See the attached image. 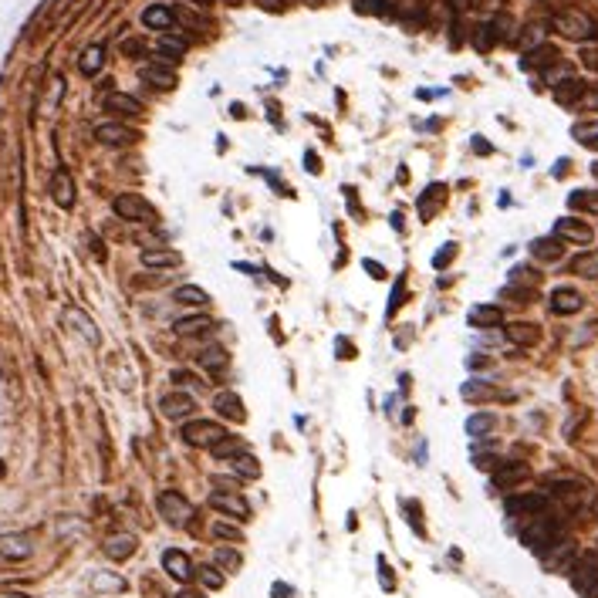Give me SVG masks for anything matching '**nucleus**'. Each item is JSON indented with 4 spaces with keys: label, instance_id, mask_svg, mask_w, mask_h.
Returning <instances> with one entry per match:
<instances>
[{
    "label": "nucleus",
    "instance_id": "obj_20",
    "mask_svg": "<svg viewBox=\"0 0 598 598\" xmlns=\"http://www.w3.org/2000/svg\"><path fill=\"white\" fill-rule=\"evenodd\" d=\"M446 203V186L443 183H436V186H430V190L420 196V217H422V223L426 220H433L436 213H440V206Z\"/></svg>",
    "mask_w": 598,
    "mask_h": 598
},
{
    "label": "nucleus",
    "instance_id": "obj_6",
    "mask_svg": "<svg viewBox=\"0 0 598 598\" xmlns=\"http://www.w3.org/2000/svg\"><path fill=\"white\" fill-rule=\"evenodd\" d=\"M210 507L223 510L233 521H250V504H247L237 490H213V494H210Z\"/></svg>",
    "mask_w": 598,
    "mask_h": 598
},
{
    "label": "nucleus",
    "instance_id": "obj_50",
    "mask_svg": "<svg viewBox=\"0 0 598 598\" xmlns=\"http://www.w3.org/2000/svg\"><path fill=\"white\" fill-rule=\"evenodd\" d=\"M379 574H382V585L392 588V574H389V564H385V558H379Z\"/></svg>",
    "mask_w": 598,
    "mask_h": 598
},
{
    "label": "nucleus",
    "instance_id": "obj_34",
    "mask_svg": "<svg viewBox=\"0 0 598 598\" xmlns=\"http://www.w3.org/2000/svg\"><path fill=\"white\" fill-rule=\"evenodd\" d=\"M524 477H527V467H521V463H507V467H500V470L494 473V484L510 487V484H517V480H524Z\"/></svg>",
    "mask_w": 598,
    "mask_h": 598
},
{
    "label": "nucleus",
    "instance_id": "obj_18",
    "mask_svg": "<svg viewBox=\"0 0 598 598\" xmlns=\"http://www.w3.org/2000/svg\"><path fill=\"white\" fill-rule=\"evenodd\" d=\"M31 551H34V544H31L24 534H4L0 537V554H4V558L24 561V558H31Z\"/></svg>",
    "mask_w": 598,
    "mask_h": 598
},
{
    "label": "nucleus",
    "instance_id": "obj_29",
    "mask_svg": "<svg viewBox=\"0 0 598 598\" xmlns=\"http://www.w3.org/2000/svg\"><path fill=\"white\" fill-rule=\"evenodd\" d=\"M105 108L108 112H118V115H139L142 105L132 98V95H122V91H112L108 98H105Z\"/></svg>",
    "mask_w": 598,
    "mask_h": 598
},
{
    "label": "nucleus",
    "instance_id": "obj_16",
    "mask_svg": "<svg viewBox=\"0 0 598 598\" xmlns=\"http://www.w3.org/2000/svg\"><path fill=\"white\" fill-rule=\"evenodd\" d=\"M213 409H217L223 420H233V422H243V420H247L243 399L237 392H217V399H213Z\"/></svg>",
    "mask_w": 598,
    "mask_h": 598
},
{
    "label": "nucleus",
    "instance_id": "obj_41",
    "mask_svg": "<svg viewBox=\"0 0 598 598\" xmlns=\"http://www.w3.org/2000/svg\"><path fill=\"white\" fill-rule=\"evenodd\" d=\"M568 203L572 206H578V210H592V213H598V193H572L568 196Z\"/></svg>",
    "mask_w": 598,
    "mask_h": 598
},
{
    "label": "nucleus",
    "instance_id": "obj_5",
    "mask_svg": "<svg viewBox=\"0 0 598 598\" xmlns=\"http://www.w3.org/2000/svg\"><path fill=\"white\" fill-rule=\"evenodd\" d=\"M159 510H163V517L173 527H183V524L193 521V504L179 490H163L159 494Z\"/></svg>",
    "mask_w": 598,
    "mask_h": 598
},
{
    "label": "nucleus",
    "instance_id": "obj_49",
    "mask_svg": "<svg viewBox=\"0 0 598 598\" xmlns=\"http://www.w3.org/2000/svg\"><path fill=\"white\" fill-rule=\"evenodd\" d=\"M365 270H369V274H372L375 280L385 278V268H382V264H375V260H365Z\"/></svg>",
    "mask_w": 598,
    "mask_h": 598
},
{
    "label": "nucleus",
    "instance_id": "obj_43",
    "mask_svg": "<svg viewBox=\"0 0 598 598\" xmlns=\"http://www.w3.org/2000/svg\"><path fill=\"white\" fill-rule=\"evenodd\" d=\"M196 574H200L203 588H220V585H223V572H217V564H203Z\"/></svg>",
    "mask_w": 598,
    "mask_h": 598
},
{
    "label": "nucleus",
    "instance_id": "obj_45",
    "mask_svg": "<svg viewBox=\"0 0 598 598\" xmlns=\"http://www.w3.org/2000/svg\"><path fill=\"white\" fill-rule=\"evenodd\" d=\"M537 41H541V24H527L521 44H524V48H531V44H537Z\"/></svg>",
    "mask_w": 598,
    "mask_h": 598
},
{
    "label": "nucleus",
    "instance_id": "obj_19",
    "mask_svg": "<svg viewBox=\"0 0 598 598\" xmlns=\"http://www.w3.org/2000/svg\"><path fill=\"white\" fill-rule=\"evenodd\" d=\"M200 365H203L210 375H223L230 369V352L227 348H220V345H210L200 352Z\"/></svg>",
    "mask_w": 598,
    "mask_h": 598
},
{
    "label": "nucleus",
    "instance_id": "obj_8",
    "mask_svg": "<svg viewBox=\"0 0 598 598\" xmlns=\"http://www.w3.org/2000/svg\"><path fill=\"white\" fill-rule=\"evenodd\" d=\"M163 568L166 574L173 578V582H179V585H186L193 578V561L186 551H179V547H169V551H163Z\"/></svg>",
    "mask_w": 598,
    "mask_h": 598
},
{
    "label": "nucleus",
    "instance_id": "obj_7",
    "mask_svg": "<svg viewBox=\"0 0 598 598\" xmlns=\"http://www.w3.org/2000/svg\"><path fill=\"white\" fill-rule=\"evenodd\" d=\"M554 237L564 243H582V247H588V243L595 240V233H592V227L588 223H582L578 217H561L554 220Z\"/></svg>",
    "mask_w": 598,
    "mask_h": 598
},
{
    "label": "nucleus",
    "instance_id": "obj_15",
    "mask_svg": "<svg viewBox=\"0 0 598 598\" xmlns=\"http://www.w3.org/2000/svg\"><path fill=\"white\" fill-rule=\"evenodd\" d=\"M142 24L166 34V31H173L176 27V11L173 7H166V4H153V7H146L142 11Z\"/></svg>",
    "mask_w": 598,
    "mask_h": 598
},
{
    "label": "nucleus",
    "instance_id": "obj_40",
    "mask_svg": "<svg viewBox=\"0 0 598 598\" xmlns=\"http://www.w3.org/2000/svg\"><path fill=\"white\" fill-rule=\"evenodd\" d=\"M572 270L574 274H582V278H595L598 274V254H588V257L572 260Z\"/></svg>",
    "mask_w": 598,
    "mask_h": 598
},
{
    "label": "nucleus",
    "instance_id": "obj_51",
    "mask_svg": "<svg viewBox=\"0 0 598 598\" xmlns=\"http://www.w3.org/2000/svg\"><path fill=\"white\" fill-rule=\"evenodd\" d=\"M122 51L132 54V58H139V51H146V48H142L139 41H126V44H122Z\"/></svg>",
    "mask_w": 598,
    "mask_h": 598
},
{
    "label": "nucleus",
    "instance_id": "obj_4",
    "mask_svg": "<svg viewBox=\"0 0 598 598\" xmlns=\"http://www.w3.org/2000/svg\"><path fill=\"white\" fill-rule=\"evenodd\" d=\"M183 440L190 446H200V450H213V446L220 443V440H227V430L220 426V422H210V420H193L183 426Z\"/></svg>",
    "mask_w": 598,
    "mask_h": 598
},
{
    "label": "nucleus",
    "instance_id": "obj_33",
    "mask_svg": "<svg viewBox=\"0 0 598 598\" xmlns=\"http://www.w3.org/2000/svg\"><path fill=\"white\" fill-rule=\"evenodd\" d=\"M547 558V568L551 572H561V568H572V558H574V544H568L564 541V547H561V541L554 544V551L551 554H544Z\"/></svg>",
    "mask_w": 598,
    "mask_h": 598
},
{
    "label": "nucleus",
    "instance_id": "obj_30",
    "mask_svg": "<svg viewBox=\"0 0 598 598\" xmlns=\"http://www.w3.org/2000/svg\"><path fill=\"white\" fill-rule=\"evenodd\" d=\"M558 61V51L551 48V44H537L527 51V58H521L524 68H544V64H554Z\"/></svg>",
    "mask_w": 598,
    "mask_h": 598
},
{
    "label": "nucleus",
    "instance_id": "obj_10",
    "mask_svg": "<svg viewBox=\"0 0 598 598\" xmlns=\"http://www.w3.org/2000/svg\"><path fill=\"white\" fill-rule=\"evenodd\" d=\"M547 510V497L544 494H521V497H507V514L510 517H537Z\"/></svg>",
    "mask_w": 598,
    "mask_h": 598
},
{
    "label": "nucleus",
    "instance_id": "obj_52",
    "mask_svg": "<svg viewBox=\"0 0 598 598\" xmlns=\"http://www.w3.org/2000/svg\"><path fill=\"white\" fill-rule=\"evenodd\" d=\"M173 598H206V595H203V592H196V588H179Z\"/></svg>",
    "mask_w": 598,
    "mask_h": 598
},
{
    "label": "nucleus",
    "instance_id": "obj_11",
    "mask_svg": "<svg viewBox=\"0 0 598 598\" xmlns=\"http://www.w3.org/2000/svg\"><path fill=\"white\" fill-rule=\"evenodd\" d=\"M51 200L61 210H71L75 206V179H71V173L68 169H54L51 173Z\"/></svg>",
    "mask_w": 598,
    "mask_h": 598
},
{
    "label": "nucleus",
    "instance_id": "obj_28",
    "mask_svg": "<svg viewBox=\"0 0 598 598\" xmlns=\"http://www.w3.org/2000/svg\"><path fill=\"white\" fill-rule=\"evenodd\" d=\"M582 95H585V81L568 78V81H561L558 88H554V102H558V105H574Z\"/></svg>",
    "mask_w": 598,
    "mask_h": 598
},
{
    "label": "nucleus",
    "instance_id": "obj_47",
    "mask_svg": "<svg viewBox=\"0 0 598 598\" xmlns=\"http://www.w3.org/2000/svg\"><path fill=\"white\" fill-rule=\"evenodd\" d=\"M504 294H514V301H531V298H534V291H531V288H507Z\"/></svg>",
    "mask_w": 598,
    "mask_h": 598
},
{
    "label": "nucleus",
    "instance_id": "obj_53",
    "mask_svg": "<svg viewBox=\"0 0 598 598\" xmlns=\"http://www.w3.org/2000/svg\"><path fill=\"white\" fill-rule=\"evenodd\" d=\"M288 595H294L288 585H274V598H288Z\"/></svg>",
    "mask_w": 598,
    "mask_h": 598
},
{
    "label": "nucleus",
    "instance_id": "obj_35",
    "mask_svg": "<svg viewBox=\"0 0 598 598\" xmlns=\"http://www.w3.org/2000/svg\"><path fill=\"white\" fill-rule=\"evenodd\" d=\"M68 321H71V328L81 331V335H85L91 345H98V328L91 325V318H85L81 311H75V308H71V311H68Z\"/></svg>",
    "mask_w": 598,
    "mask_h": 598
},
{
    "label": "nucleus",
    "instance_id": "obj_37",
    "mask_svg": "<svg viewBox=\"0 0 598 598\" xmlns=\"http://www.w3.org/2000/svg\"><path fill=\"white\" fill-rule=\"evenodd\" d=\"M213 564H217V568H223V572H240L243 558H240V551H230V547H220L217 554H213Z\"/></svg>",
    "mask_w": 598,
    "mask_h": 598
},
{
    "label": "nucleus",
    "instance_id": "obj_54",
    "mask_svg": "<svg viewBox=\"0 0 598 598\" xmlns=\"http://www.w3.org/2000/svg\"><path fill=\"white\" fill-rule=\"evenodd\" d=\"M473 149H477V153H490V146H487L484 139H473Z\"/></svg>",
    "mask_w": 598,
    "mask_h": 598
},
{
    "label": "nucleus",
    "instance_id": "obj_3",
    "mask_svg": "<svg viewBox=\"0 0 598 598\" xmlns=\"http://www.w3.org/2000/svg\"><path fill=\"white\" fill-rule=\"evenodd\" d=\"M115 217L128 220V223H156L159 213H156V206L149 200H142L139 193H122V196H115Z\"/></svg>",
    "mask_w": 598,
    "mask_h": 598
},
{
    "label": "nucleus",
    "instance_id": "obj_12",
    "mask_svg": "<svg viewBox=\"0 0 598 598\" xmlns=\"http://www.w3.org/2000/svg\"><path fill=\"white\" fill-rule=\"evenodd\" d=\"M504 335L517 348H534L541 342V328H537L534 321H510V325H504Z\"/></svg>",
    "mask_w": 598,
    "mask_h": 598
},
{
    "label": "nucleus",
    "instance_id": "obj_2",
    "mask_svg": "<svg viewBox=\"0 0 598 598\" xmlns=\"http://www.w3.org/2000/svg\"><path fill=\"white\" fill-rule=\"evenodd\" d=\"M554 27H558L564 38H572V41H592V38H598L595 17H588L585 11H574V7L554 14Z\"/></svg>",
    "mask_w": 598,
    "mask_h": 598
},
{
    "label": "nucleus",
    "instance_id": "obj_26",
    "mask_svg": "<svg viewBox=\"0 0 598 598\" xmlns=\"http://www.w3.org/2000/svg\"><path fill=\"white\" fill-rule=\"evenodd\" d=\"M105 64V48L102 44H91V48H85L81 51V58H78V68H81V75H98Z\"/></svg>",
    "mask_w": 598,
    "mask_h": 598
},
{
    "label": "nucleus",
    "instance_id": "obj_31",
    "mask_svg": "<svg viewBox=\"0 0 598 598\" xmlns=\"http://www.w3.org/2000/svg\"><path fill=\"white\" fill-rule=\"evenodd\" d=\"M230 470L237 473V477L257 480V477H260V463H257L250 453H237V457H230Z\"/></svg>",
    "mask_w": 598,
    "mask_h": 598
},
{
    "label": "nucleus",
    "instance_id": "obj_27",
    "mask_svg": "<svg viewBox=\"0 0 598 598\" xmlns=\"http://www.w3.org/2000/svg\"><path fill=\"white\" fill-rule=\"evenodd\" d=\"M561 250H564V243L558 237H537L531 243V257H537V260H558Z\"/></svg>",
    "mask_w": 598,
    "mask_h": 598
},
{
    "label": "nucleus",
    "instance_id": "obj_14",
    "mask_svg": "<svg viewBox=\"0 0 598 598\" xmlns=\"http://www.w3.org/2000/svg\"><path fill=\"white\" fill-rule=\"evenodd\" d=\"M582 308H585V298L574 288H554L551 291V311L554 315H578Z\"/></svg>",
    "mask_w": 598,
    "mask_h": 598
},
{
    "label": "nucleus",
    "instance_id": "obj_22",
    "mask_svg": "<svg viewBox=\"0 0 598 598\" xmlns=\"http://www.w3.org/2000/svg\"><path fill=\"white\" fill-rule=\"evenodd\" d=\"M139 260H142V268H149V270H166V268H179L183 257L176 250H142Z\"/></svg>",
    "mask_w": 598,
    "mask_h": 598
},
{
    "label": "nucleus",
    "instance_id": "obj_39",
    "mask_svg": "<svg viewBox=\"0 0 598 598\" xmlns=\"http://www.w3.org/2000/svg\"><path fill=\"white\" fill-rule=\"evenodd\" d=\"M497 420L490 416V412H480V416H470V422H467V430H470V436H487V430H494Z\"/></svg>",
    "mask_w": 598,
    "mask_h": 598
},
{
    "label": "nucleus",
    "instance_id": "obj_17",
    "mask_svg": "<svg viewBox=\"0 0 598 598\" xmlns=\"http://www.w3.org/2000/svg\"><path fill=\"white\" fill-rule=\"evenodd\" d=\"M173 328H176L179 338H196V335H210L217 325H213V318H206V315H190V318H179Z\"/></svg>",
    "mask_w": 598,
    "mask_h": 598
},
{
    "label": "nucleus",
    "instance_id": "obj_38",
    "mask_svg": "<svg viewBox=\"0 0 598 598\" xmlns=\"http://www.w3.org/2000/svg\"><path fill=\"white\" fill-rule=\"evenodd\" d=\"M210 534L220 537V541H230V544H240V541H243V531H240V527H233V524H223V521L213 524V527H210Z\"/></svg>",
    "mask_w": 598,
    "mask_h": 598
},
{
    "label": "nucleus",
    "instance_id": "obj_25",
    "mask_svg": "<svg viewBox=\"0 0 598 598\" xmlns=\"http://www.w3.org/2000/svg\"><path fill=\"white\" fill-rule=\"evenodd\" d=\"M132 551H136V537L132 534H115V537L105 541V554H108L112 561H126Z\"/></svg>",
    "mask_w": 598,
    "mask_h": 598
},
{
    "label": "nucleus",
    "instance_id": "obj_9",
    "mask_svg": "<svg viewBox=\"0 0 598 598\" xmlns=\"http://www.w3.org/2000/svg\"><path fill=\"white\" fill-rule=\"evenodd\" d=\"M159 409H163L166 420H190L200 406H196V399H193L190 392H169V395H163Z\"/></svg>",
    "mask_w": 598,
    "mask_h": 598
},
{
    "label": "nucleus",
    "instance_id": "obj_46",
    "mask_svg": "<svg viewBox=\"0 0 598 598\" xmlns=\"http://www.w3.org/2000/svg\"><path fill=\"white\" fill-rule=\"evenodd\" d=\"M582 64H585L588 71H598V48H585L582 51Z\"/></svg>",
    "mask_w": 598,
    "mask_h": 598
},
{
    "label": "nucleus",
    "instance_id": "obj_55",
    "mask_svg": "<svg viewBox=\"0 0 598 598\" xmlns=\"http://www.w3.org/2000/svg\"><path fill=\"white\" fill-rule=\"evenodd\" d=\"M260 7H270V11H280V0H260Z\"/></svg>",
    "mask_w": 598,
    "mask_h": 598
},
{
    "label": "nucleus",
    "instance_id": "obj_32",
    "mask_svg": "<svg viewBox=\"0 0 598 598\" xmlns=\"http://www.w3.org/2000/svg\"><path fill=\"white\" fill-rule=\"evenodd\" d=\"M572 136L582 142V146H588V149H598V118L574 122V126H572Z\"/></svg>",
    "mask_w": 598,
    "mask_h": 598
},
{
    "label": "nucleus",
    "instance_id": "obj_48",
    "mask_svg": "<svg viewBox=\"0 0 598 598\" xmlns=\"http://www.w3.org/2000/svg\"><path fill=\"white\" fill-rule=\"evenodd\" d=\"M450 254H457V247H453V243H450V247H446V250H440V254H436V260H433V268H443L446 260H450Z\"/></svg>",
    "mask_w": 598,
    "mask_h": 598
},
{
    "label": "nucleus",
    "instance_id": "obj_56",
    "mask_svg": "<svg viewBox=\"0 0 598 598\" xmlns=\"http://www.w3.org/2000/svg\"><path fill=\"white\" fill-rule=\"evenodd\" d=\"M0 598H31V595H24V592H0Z\"/></svg>",
    "mask_w": 598,
    "mask_h": 598
},
{
    "label": "nucleus",
    "instance_id": "obj_23",
    "mask_svg": "<svg viewBox=\"0 0 598 598\" xmlns=\"http://www.w3.org/2000/svg\"><path fill=\"white\" fill-rule=\"evenodd\" d=\"M470 325L473 328H497V325H504V311L497 305H477L470 311Z\"/></svg>",
    "mask_w": 598,
    "mask_h": 598
},
{
    "label": "nucleus",
    "instance_id": "obj_57",
    "mask_svg": "<svg viewBox=\"0 0 598 598\" xmlns=\"http://www.w3.org/2000/svg\"><path fill=\"white\" fill-rule=\"evenodd\" d=\"M193 4H200V7H210V4H213V0H193Z\"/></svg>",
    "mask_w": 598,
    "mask_h": 598
},
{
    "label": "nucleus",
    "instance_id": "obj_42",
    "mask_svg": "<svg viewBox=\"0 0 598 598\" xmlns=\"http://www.w3.org/2000/svg\"><path fill=\"white\" fill-rule=\"evenodd\" d=\"M568 78H572V68H568V64H551V68H544V81H551V85H554V88H558L561 81H568Z\"/></svg>",
    "mask_w": 598,
    "mask_h": 598
},
{
    "label": "nucleus",
    "instance_id": "obj_24",
    "mask_svg": "<svg viewBox=\"0 0 598 598\" xmlns=\"http://www.w3.org/2000/svg\"><path fill=\"white\" fill-rule=\"evenodd\" d=\"M142 78L149 81V85H156V88H173L176 85V71L169 68V64H146L142 68Z\"/></svg>",
    "mask_w": 598,
    "mask_h": 598
},
{
    "label": "nucleus",
    "instance_id": "obj_1",
    "mask_svg": "<svg viewBox=\"0 0 598 598\" xmlns=\"http://www.w3.org/2000/svg\"><path fill=\"white\" fill-rule=\"evenodd\" d=\"M521 537H524V544H527V547H534V551L547 554V551L561 541V521L554 517V514H547V510H544V514H537L534 524H531Z\"/></svg>",
    "mask_w": 598,
    "mask_h": 598
},
{
    "label": "nucleus",
    "instance_id": "obj_44",
    "mask_svg": "<svg viewBox=\"0 0 598 598\" xmlns=\"http://www.w3.org/2000/svg\"><path fill=\"white\" fill-rule=\"evenodd\" d=\"M213 453H217V457H227V453H230V457H237V453H240V443L227 436V440H220V443L213 446Z\"/></svg>",
    "mask_w": 598,
    "mask_h": 598
},
{
    "label": "nucleus",
    "instance_id": "obj_36",
    "mask_svg": "<svg viewBox=\"0 0 598 598\" xmlns=\"http://www.w3.org/2000/svg\"><path fill=\"white\" fill-rule=\"evenodd\" d=\"M176 301L179 305H206L210 294L203 288H196V284H183V288H176Z\"/></svg>",
    "mask_w": 598,
    "mask_h": 598
},
{
    "label": "nucleus",
    "instance_id": "obj_13",
    "mask_svg": "<svg viewBox=\"0 0 598 598\" xmlns=\"http://www.w3.org/2000/svg\"><path fill=\"white\" fill-rule=\"evenodd\" d=\"M136 128L128 126H118V122H102V126H95V139L102 142V146H128V142H136Z\"/></svg>",
    "mask_w": 598,
    "mask_h": 598
},
{
    "label": "nucleus",
    "instance_id": "obj_21",
    "mask_svg": "<svg viewBox=\"0 0 598 598\" xmlns=\"http://www.w3.org/2000/svg\"><path fill=\"white\" fill-rule=\"evenodd\" d=\"M183 51H186V38H176V34H169L166 31L163 38H159V44H156V54H159V61H179L183 58Z\"/></svg>",
    "mask_w": 598,
    "mask_h": 598
}]
</instances>
